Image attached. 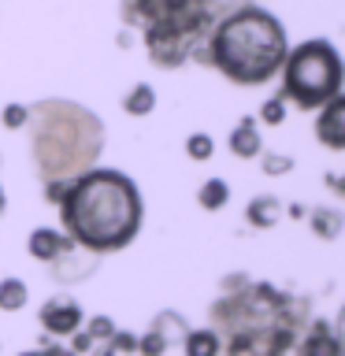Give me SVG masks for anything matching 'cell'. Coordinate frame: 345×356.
<instances>
[{"instance_id": "1", "label": "cell", "mask_w": 345, "mask_h": 356, "mask_svg": "<svg viewBox=\"0 0 345 356\" xmlns=\"http://www.w3.org/2000/svg\"><path fill=\"white\" fill-rule=\"evenodd\" d=\"M312 316L316 308L308 293H286L249 275L238 289L211 300L208 327L219 334L223 356H294Z\"/></svg>"}, {"instance_id": "2", "label": "cell", "mask_w": 345, "mask_h": 356, "mask_svg": "<svg viewBox=\"0 0 345 356\" xmlns=\"http://www.w3.org/2000/svg\"><path fill=\"white\" fill-rule=\"evenodd\" d=\"M56 211L67 238L97 256L122 252L145 227V197L119 167H89L74 175L56 200Z\"/></svg>"}, {"instance_id": "3", "label": "cell", "mask_w": 345, "mask_h": 356, "mask_svg": "<svg viewBox=\"0 0 345 356\" xmlns=\"http://www.w3.org/2000/svg\"><path fill=\"white\" fill-rule=\"evenodd\" d=\"M30 160L41 182H71L100 163L108 145L104 119L93 108L67 97H45L26 104Z\"/></svg>"}, {"instance_id": "4", "label": "cell", "mask_w": 345, "mask_h": 356, "mask_svg": "<svg viewBox=\"0 0 345 356\" xmlns=\"http://www.w3.org/2000/svg\"><path fill=\"white\" fill-rule=\"evenodd\" d=\"M289 52L282 19L260 4H227L204 44V67L241 89H260L278 78Z\"/></svg>"}, {"instance_id": "5", "label": "cell", "mask_w": 345, "mask_h": 356, "mask_svg": "<svg viewBox=\"0 0 345 356\" xmlns=\"http://www.w3.org/2000/svg\"><path fill=\"white\" fill-rule=\"evenodd\" d=\"M230 0H122V22L141 33L145 56L160 71L204 63V44Z\"/></svg>"}, {"instance_id": "6", "label": "cell", "mask_w": 345, "mask_h": 356, "mask_svg": "<svg viewBox=\"0 0 345 356\" xmlns=\"http://www.w3.org/2000/svg\"><path fill=\"white\" fill-rule=\"evenodd\" d=\"M282 89L278 97L289 100L294 108L300 111H316L319 104H327L330 97L342 93L345 86V67H342V56L330 41L323 38H308L294 44L282 60Z\"/></svg>"}, {"instance_id": "7", "label": "cell", "mask_w": 345, "mask_h": 356, "mask_svg": "<svg viewBox=\"0 0 345 356\" xmlns=\"http://www.w3.org/2000/svg\"><path fill=\"white\" fill-rule=\"evenodd\" d=\"M100 260H104V256L89 252V249H82V245H67L56 260L45 264V271H49V278L56 286H78V282H89V278L97 275Z\"/></svg>"}, {"instance_id": "8", "label": "cell", "mask_w": 345, "mask_h": 356, "mask_svg": "<svg viewBox=\"0 0 345 356\" xmlns=\"http://www.w3.org/2000/svg\"><path fill=\"white\" fill-rule=\"evenodd\" d=\"M38 323L49 338H71V334L86 323V312L71 297H49L38 308Z\"/></svg>"}, {"instance_id": "9", "label": "cell", "mask_w": 345, "mask_h": 356, "mask_svg": "<svg viewBox=\"0 0 345 356\" xmlns=\"http://www.w3.org/2000/svg\"><path fill=\"white\" fill-rule=\"evenodd\" d=\"M294 356H345L338 323H334V319H323V316H312L308 327H305V334L297 338Z\"/></svg>"}, {"instance_id": "10", "label": "cell", "mask_w": 345, "mask_h": 356, "mask_svg": "<svg viewBox=\"0 0 345 356\" xmlns=\"http://www.w3.org/2000/svg\"><path fill=\"white\" fill-rule=\"evenodd\" d=\"M316 141L330 152H345V97H330L316 108Z\"/></svg>"}, {"instance_id": "11", "label": "cell", "mask_w": 345, "mask_h": 356, "mask_svg": "<svg viewBox=\"0 0 345 356\" xmlns=\"http://www.w3.org/2000/svg\"><path fill=\"white\" fill-rule=\"evenodd\" d=\"M227 149L238 156V160H256L264 152V138H260V122L256 115H241L234 122V130L227 134Z\"/></svg>"}, {"instance_id": "12", "label": "cell", "mask_w": 345, "mask_h": 356, "mask_svg": "<svg viewBox=\"0 0 345 356\" xmlns=\"http://www.w3.org/2000/svg\"><path fill=\"white\" fill-rule=\"evenodd\" d=\"M67 245H74V241L67 238L60 227H33L30 238H26V252L38 264H49V260H56V256L67 249Z\"/></svg>"}, {"instance_id": "13", "label": "cell", "mask_w": 345, "mask_h": 356, "mask_svg": "<svg viewBox=\"0 0 345 356\" xmlns=\"http://www.w3.org/2000/svg\"><path fill=\"white\" fill-rule=\"evenodd\" d=\"M282 216H286V204L275 193H256L245 204V227H252V230H271L278 227Z\"/></svg>"}, {"instance_id": "14", "label": "cell", "mask_w": 345, "mask_h": 356, "mask_svg": "<svg viewBox=\"0 0 345 356\" xmlns=\"http://www.w3.org/2000/svg\"><path fill=\"white\" fill-rule=\"evenodd\" d=\"M305 222H308V230L316 234L319 241H338L342 230H345V216H342L338 208H327V204L308 208L305 211Z\"/></svg>"}, {"instance_id": "15", "label": "cell", "mask_w": 345, "mask_h": 356, "mask_svg": "<svg viewBox=\"0 0 345 356\" xmlns=\"http://www.w3.org/2000/svg\"><path fill=\"white\" fill-rule=\"evenodd\" d=\"M145 330H152L156 338H160V341L167 345V353H171L175 345H182L186 330H189V323H186V316H182V312L167 308V312H156V316H152V323H149Z\"/></svg>"}, {"instance_id": "16", "label": "cell", "mask_w": 345, "mask_h": 356, "mask_svg": "<svg viewBox=\"0 0 345 356\" xmlns=\"http://www.w3.org/2000/svg\"><path fill=\"white\" fill-rule=\"evenodd\" d=\"M182 356H223V341L211 327H189L182 338Z\"/></svg>"}, {"instance_id": "17", "label": "cell", "mask_w": 345, "mask_h": 356, "mask_svg": "<svg viewBox=\"0 0 345 356\" xmlns=\"http://www.w3.org/2000/svg\"><path fill=\"white\" fill-rule=\"evenodd\" d=\"M122 111H127L130 119H145L156 111V89L149 82H138L127 89V97H122Z\"/></svg>"}, {"instance_id": "18", "label": "cell", "mask_w": 345, "mask_h": 356, "mask_svg": "<svg viewBox=\"0 0 345 356\" xmlns=\"http://www.w3.org/2000/svg\"><path fill=\"white\" fill-rule=\"evenodd\" d=\"M197 204L204 211H219L230 204V186L227 178H204V182L197 186Z\"/></svg>"}, {"instance_id": "19", "label": "cell", "mask_w": 345, "mask_h": 356, "mask_svg": "<svg viewBox=\"0 0 345 356\" xmlns=\"http://www.w3.org/2000/svg\"><path fill=\"white\" fill-rule=\"evenodd\" d=\"M26 300H30V286L22 278H15V275L0 278V312H22Z\"/></svg>"}, {"instance_id": "20", "label": "cell", "mask_w": 345, "mask_h": 356, "mask_svg": "<svg viewBox=\"0 0 345 356\" xmlns=\"http://www.w3.org/2000/svg\"><path fill=\"white\" fill-rule=\"evenodd\" d=\"M256 160H260V171H264L267 178H282V175H289V171L297 167L294 156H286V152H260Z\"/></svg>"}, {"instance_id": "21", "label": "cell", "mask_w": 345, "mask_h": 356, "mask_svg": "<svg viewBox=\"0 0 345 356\" xmlns=\"http://www.w3.org/2000/svg\"><path fill=\"white\" fill-rule=\"evenodd\" d=\"M211 152H216V141H211V134L197 130V134H189V138H186V156H189V160L208 163V160H211Z\"/></svg>"}, {"instance_id": "22", "label": "cell", "mask_w": 345, "mask_h": 356, "mask_svg": "<svg viewBox=\"0 0 345 356\" xmlns=\"http://www.w3.org/2000/svg\"><path fill=\"white\" fill-rule=\"evenodd\" d=\"M264 122V127H282L286 122V100L282 97H271V100H264L260 104V115H256Z\"/></svg>"}, {"instance_id": "23", "label": "cell", "mask_w": 345, "mask_h": 356, "mask_svg": "<svg viewBox=\"0 0 345 356\" xmlns=\"http://www.w3.org/2000/svg\"><path fill=\"white\" fill-rule=\"evenodd\" d=\"M82 327L93 334V341H104V338H111V334H115V319H111V316H86Z\"/></svg>"}, {"instance_id": "24", "label": "cell", "mask_w": 345, "mask_h": 356, "mask_svg": "<svg viewBox=\"0 0 345 356\" xmlns=\"http://www.w3.org/2000/svg\"><path fill=\"white\" fill-rule=\"evenodd\" d=\"M0 122H4V130H22L26 127V104H4Z\"/></svg>"}, {"instance_id": "25", "label": "cell", "mask_w": 345, "mask_h": 356, "mask_svg": "<svg viewBox=\"0 0 345 356\" xmlns=\"http://www.w3.org/2000/svg\"><path fill=\"white\" fill-rule=\"evenodd\" d=\"M19 356H78V353H71L67 345H52V341H45V345H38V349H26V353H19Z\"/></svg>"}, {"instance_id": "26", "label": "cell", "mask_w": 345, "mask_h": 356, "mask_svg": "<svg viewBox=\"0 0 345 356\" xmlns=\"http://www.w3.org/2000/svg\"><path fill=\"white\" fill-rule=\"evenodd\" d=\"M89 345H93V334H89L86 327H78V330L71 334V345H67V349L78 353V356H86V353H89Z\"/></svg>"}, {"instance_id": "27", "label": "cell", "mask_w": 345, "mask_h": 356, "mask_svg": "<svg viewBox=\"0 0 345 356\" xmlns=\"http://www.w3.org/2000/svg\"><path fill=\"white\" fill-rule=\"evenodd\" d=\"M111 345H115V353H134V345H138V334L115 327V334H111Z\"/></svg>"}, {"instance_id": "28", "label": "cell", "mask_w": 345, "mask_h": 356, "mask_svg": "<svg viewBox=\"0 0 345 356\" xmlns=\"http://www.w3.org/2000/svg\"><path fill=\"white\" fill-rule=\"evenodd\" d=\"M86 356H119V353H115V345H111V338H104V341H93V345H89Z\"/></svg>"}, {"instance_id": "29", "label": "cell", "mask_w": 345, "mask_h": 356, "mask_svg": "<svg viewBox=\"0 0 345 356\" xmlns=\"http://www.w3.org/2000/svg\"><path fill=\"white\" fill-rule=\"evenodd\" d=\"M327 186L334 189V193H345V186H342V175H338V171H330V175H327Z\"/></svg>"}, {"instance_id": "30", "label": "cell", "mask_w": 345, "mask_h": 356, "mask_svg": "<svg viewBox=\"0 0 345 356\" xmlns=\"http://www.w3.org/2000/svg\"><path fill=\"white\" fill-rule=\"evenodd\" d=\"M305 211H308V204H289L286 216H289V219H305Z\"/></svg>"}, {"instance_id": "31", "label": "cell", "mask_w": 345, "mask_h": 356, "mask_svg": "<svg viewBox=\"0 0 345 356\" xmlns=\"http://www.w3.org/2000/svg\"><path fill=\"white\" fill-rule=\"evenodd\" d=\"M4 208H8V197H4V186H0V216H4Z\"/></svg>"}]
</instances>
